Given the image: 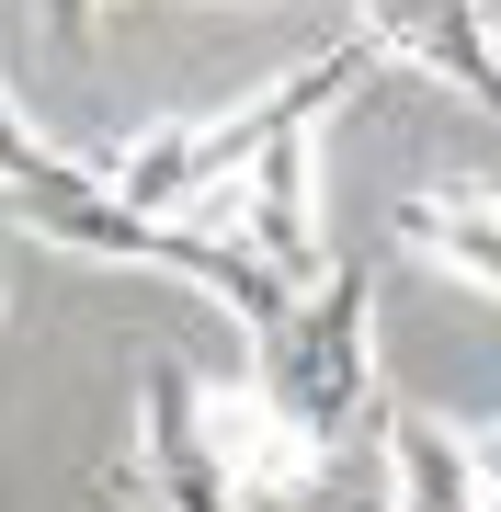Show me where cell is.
Here are the masks:
<instances>
[{"label":"cell","mask_w":501,"mask_h":512,"mask_svg":"<svg viewBox=\"0 0 501 512\" xmlns=\"http://www.w3.org/2000/svg\"><path fill=\"white\" fill-rule=\"evenodd\" d=\"M92 23H103V0H46V35H57V46H69V57H80V46H92Z\"/></svg>","instance_id":"ba28073f"},{"label":"cell","mask_w":501,"mask_h":512,"mask_svg":"<svg viewBox=\"0 0 501 512\" xmlns=\"http://www.w3.org/2000/svg\"><path fill=\"white\" fill-rule=\"evenodd\" d=\"M194 421H205V456L228 467L240 501H308L331 478V444H308L297 421L274 410L262 376H194Z\"/></svg>","instance_id":"3957f363"},{"label":"cell","mask_w":501,"mask_h":512,"mask_svg":"<svg viewBox=\"0 0 501 512\" xmlns=\"http://www.w3.org/2000/svg\"><path fill=\"white\" fill-rule=\"evenodd\" d=\"M388 239H399L410 262H433V274L501 296V194L490 183H410L388 205Z\"/></svg>","instance_id":"8992f818"},{"label":"cell","mask_w":501,"mask_h":512,"mask_svg":"<svg viewBox=\"0 0 501 512\" xmlns=\"http://www.w3.org/2000/svg\"><path fill=\"white\" fill-rule=\"evenodd\" d=\"M126 512H251L240 490H228V467L205 456V421H194V376L149 365V387H137V478H126Z\"/></svg>","instance_id":"277c9868"},{"label":"cell","mask_w":501,"mask_h":512,"mask_svg":"<svg viewBox=\"0 0 501 512\" xmlns=\"http://www.w3.org/2000/svg\"><path fill=\"white\" fill-rule=\"evenodd\" d=\"M479 444V490H490V512H501V433H467Z\"/></svg>","instance_id":"9c48e42d"},{"label":"cell","mask_w":501,"mask_h":512,"mask_svg":"<svg viewBox=\"0 0 501 512\" xmlns=\"http://www.w3.org/2000/svg\"><path fill=\"white\" fill-rule=\"evenodd\" d=\"M0 205H12V217L35 228L46 251H69V262H137V274H171V285L217 296V308L251 330V353L285 330V308H297V296L262 274L240 239H217V228H171V217H137V205L103 183V160H69L46 126H23V103H12V92H0Z\"/></svg>","instance_id":"6da1fadb"},{"label":"cell","mask_w":501,"mask_h":512,"mask_svg":"<svg viewBox=\"0 0 501 512\" xmlns=\"http://www.w3.org/2000/svg\"><path fill=\"white\" fill-rule=\"evenodd\" d=\"M376 57H399V69L445 80V92H467L479 114H501V23L479 12V0H365V23H353Z\"/></svg>","instance_id":"5b68a950"},{"label":"cell","mask_w":501,"mask_h":512,"mask_svg":"<svg viewBox=\"0 0 501 512\" xmlns=\"http://www.w3.org/2000/svg\"><path fill=\"white\" fill-rule=\"evenodd\" d=\"M251 376L274 387V410L297 421L308 444H342L353 421L376 410V262H331L285 330L251 353Z\"/></svg>","instance_id":"7a4b0ae2"},{"label":"cell","mask_w":501,"mask_h":512,"mask_svg":"<svg viewBox=\"0 0 501 512\" xmlns=\"http://www.w3.org/2000/svg\"><path fill=\"white\" fill-rule=\"evenodd\" d=\"M388 512H490L479 444L445 410H388Z\"/></svg>","instance_id":"52a82bcc"}]
</instances>
